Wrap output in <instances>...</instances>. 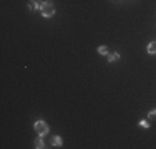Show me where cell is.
<instances>
[{"label": "cell", "mask_w": 156, "mask_h": 149, "mask_svg": "<svg viewBox=\"0 0 156 149\" xmlns=\"http://www.w3.org/2000/svg\"><path fill=\"white\" fill-rule=\"evenodd\" d=\"M40 13L43 18H50V17L55 15V5H53L52 2H42L40 3Z\"/></svg>", "instance_id": "obj_1"}, {"label": "cell", "mask_w": 156, "mask_h": 149, "mask_svg": "<svg viewBox=\"0 0 156 149\" xmlns=\"http://www.w3.org/2000/svg\"><path fill=\"white\" fill-rule=\"evenodd\" d=\"M33 129H35V133L38 134V136H47L48 133H50V127H48V124L43 121V119H40V121H37L33 124Z\"/></svg>", "instance_id": "obj_2"}, {"label": "cell", "mask_w": 156, "mask_h": 149, "mask_svg": "<svg viewBox=\"0 0 156 149\" xmlns=\"http://www.w3.org/2000/svg\"><path fill=\"white\" fill-rule=\"evenodd\" d=\"M52 146L53 147H62L63 146V139L60 136H53L52 137Z\"/></svg>", "instance_id": "obj_3"}, {"label": "cell", "mask_w": 156, "mask_h": 149, "mask_svg": "<svg viewBox=\"0 0 156 149\" xmlns=\"http://www.w3.org/2000/svg\"><path fill=\"white\" fill-rule=\"evenodd\" d=\"M33 147H35V149H43V147H45L43 137H42V136H38L37 139H35V143H33Z\"/></svg>", "instance_id": "obj_4"}, {"label": "cell", "mask_w": 156, "mask_h": 149, "mask_svg": "<svg viewBox=\"0 0 156 149\" xmlns=\"http://www.w3.org/2000/svg\"><path fill=\"white\" fill-rule=\"evenodd\" d=\"M106 58H108V61L110 63H113V61H118L120 60V53H108V55H106Z\"/></svg>", "instance_id": "obj_5"}, {"label": "cell", "mask_w": 156, "mask_h": 149, "mask_svg": "<svg viewBox=\"0 0 156 149\" xmlns=\"http://www.w3.org/2000/svg\"><path fill=\"white\" fill-rule=\"evenodd\" d=\"M146 51L150 53V55H156V41H151V43L148 45Z\"/></svg>", "instance_id": "obj_6"}, {"label": "cell", "mask_w": 156, "mask_h": 149, "mask_svg": "<svg viewBox=\"0 0 156 149\" xmlns=\"http://www.w3.org/2000/svg\"><path fill=\"white\" fill-rule=\"evenodd\" d=\"M28 10H30V12H35V10H40V3L28 2Z\"/></svg>", "instance_id": "obj_7"}, {"label": "cell", "mask_w": 156, "mask_h": 149, "mask_svg": "<svg viewBox=\"0 0 156 149\" xmlns=\"http://www.w3.org/2000/svg\"><path fill=\"white\" fill-rule=\"evenodd\" d=\"M98 53L103 55V56H106V55H108V48H106L105 45H101V47H98Z\"/></svg>", "instance_id": "obj_8"}, {"label": "cell", "mask_w": 156, "mask_h": 149, "mask_svg": "<svg viewBox=\"0 0 156 149\" xmlns=\"http://www.w3.org/2000/svg\"><path fill=\"white\" fill-rule=\"evenodd\" d=\"M138 124H140L141 127H144V129H150V121H148V119H141Z\"/></svg>", "instance_id": "obj_9"}, {"label": "cell", "mask_w": 156, "mask_h": 149, "mask_svg": "<svg viewBox=\"0 0 156 149\" xmlns=\"http://www.w3.org/2000/svg\"><path fill=\"white\" fill-rule=\"evenodd\" d=\"M148 119H151V121H154V119H156V109H153V111L148 113Z\"/></svg>", "instance_id": "obj_10"}, {"label": "cell", "mask_w": 156, "mask_h": 149, "mask_svg": "<svg viewBox=\"0 0 156 149\" xmlns=\"http://www.w3.org/2000/svg\"><path fill=\"white\" fill-rule=\"evenodd\" d=\"M40 2H43V0H40Z\"/></svg>", "instance_id": "obj_11"}]
</instances>
